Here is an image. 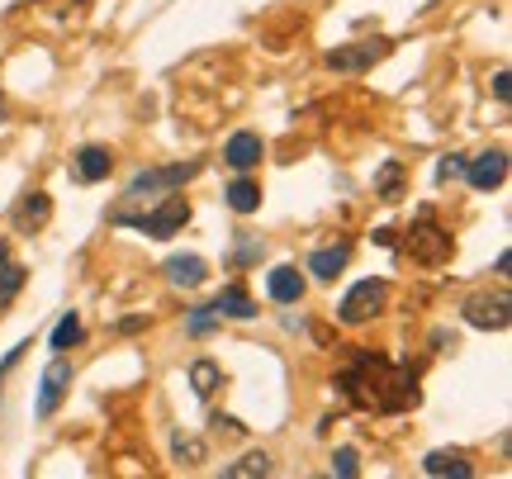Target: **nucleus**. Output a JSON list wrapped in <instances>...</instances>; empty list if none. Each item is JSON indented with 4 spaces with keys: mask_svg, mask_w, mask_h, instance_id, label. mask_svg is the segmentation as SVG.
Masks as SVG:
<instances>
[{
    "mask_svg": "<svg viewBox=\"0 0 512 479\" xmlns=\"http://www.w3.org/2000/svg\"><path fill=\"white\" fill-rule=\"evenodd\" d=\"M384 299H389V285H384V280H356L347 295H342V304H337V318H342L347 328H361V323H370V318L384 309Z\"/></svg>",
    "mask_w": 512,
    "mask_h": 479,
    "instance_id": "nucleus-1",
    "label": "nucleus"
},
{
    "mask_svg": "<svg viewBox=\"0 0 512 479\" xmlns=\"http://www.w3.org/2000/svg\"><path fill=\"white\" fill-rule=\"evenodd\" d=\"M190 176H200V162H176V166H157V171H138L128 181V200H143L157 190H181Z\"/></svg>",
    "mask_w": 512,
    "mask_h": 479,
    "instance_id": "nucleus-2",
    "label": "nucleus"
},
{
    "mask_svg": "<svg viewBox=\"0 0 512 479\" xmlns=\"http://www.w3.org/2000/svg\"><path fill=\"white\" fill-rule=\"evenodd\" d=\"M460 318L479 332H503L512 323V299L508 295H470L465 309H460Z\"/></svg>",
    "mask_w": 512,
    "mask_h": 479,
    "instance_id": "nucleus-3",
    "label": "nucleus"
},
{
    "mask_svg": "<svg viewBox=\"0 0 512 479\" xmlns=\"http://www.w3.org/2000/svg\"><path fill=\"white\" fill-rule=\"evenodd\" d=\"M185 223H190V204H185V195H166L157 209H147L143 219H133V228H143L147 238H171V233H181Z\"/></svg>",
    "mask_w": 512,
    "mask_h": 479,
    "instance_id": "nucleus-4",
    "label": "nucleus"
},
{
    "mask_svg": "<svg viewBox=\"0 0 512 479\" xmlns=\"http://www.w3.org/2000/svg\"><path fill=\"white\" fill-rule=\"evenodd\" d=\"M67 385H72V366L57 356L53 366L43 370V380H38V404H34L38 418H53L57 408H62V394H67Z\"/></svg>",
    "mask_w": 512,
    "mask_h": 479,
    "instance_id": "nucleus-5",
    "label": "nucleus"
},
{
    "mask_svg": "<svg viewBox=\"0 0 512 479\" xmlns=\"http://www.w3.org/2000/svg\"><path fill=\"white\" fill-rule=\"evenodd\" d=\"M465 181L475 185V190H498V185L508 181V152L494 148V152H479L475 162H465Z\"/></svg>",
    "mask_w": 512,
    "mask_h": 479,
    "instance_id": "nucleus-6",
    "label": "nucleus"
},
{
    "mask_svg": "<svg viewBox=\"0 0 512 479\" xmlns=\"http://www.w3.org/2000/svg\"><path fill=\"white\" fill-rule=\"evenodd\" d=\"M408 252L422 266H441V261L451 257V233H441L437 223H422V228H413V238H408Z\"/></svg>",
    "mask_w": 512,
    "mask_h": 479,
    "instance_id": "nucleus-7",
    "label": "nucleus"
},
{
    "mask_svg": "<svg viewBox=\"0 0 512 479\" xmlns=\"http://www.w3.org/2000/svg\"><path fill=\"white\" fill-rule=\"evenodd\" d=\"M261 157H266V143H261V133H233L228 143H223V162L233 166V171H252V166H261Z\"/></svg>",
    "mask_w": 512,
    "mask_h": 479,
    "instance_id": "nucleus-8",
    "label": "nucleus"
},
{
    "mask_svg": "<svg viewBox=\"0 0 512 479\" xmlns=\"http://www.w3.org/2000/svg\"><path fill=\"white\" fill-rule=\"evenodd\" d=\"M72 171H76V181H110V171H114V152L110 148H81L72 157Z\"/></svg>",
    "mask_w": 512,
    "mask_h": 479,
    "instance_id": "nucleus-9",
    "label": "nucleus"
},
{
    "mask_svg": "<svg viewBox=\"0 0 512 479\" xmlns=\"http://www.w3.org/2000/svg\"><path fill=\"white\" fill-rule=\"evenodd\" d=\"M266 295L275 304H299L304 299V276H299V266H275L271 276H266Z\"/></svg>",
    "mask_w": 512,
    "mask_h": 479,
    "instance_id": "nucleus-10",
    "label": "nucleus"
},
{
    "mask_svg": "<svg viewBox=\"0 0 512 479\" xmlns=\"http://www.w3.org/2000/svg\"><path fill=\"white\" fill-rule=\"evenodd\" d=\"M166 280L176 285V290H195L209 280V261L204 257H171L166 261Z\"/></svg>",
    "mask_w": 512,
    "mask_h": 479,
    "instance_id": "nucleus-11",
    "label": "nucleus"
},
{
    "mask_svg": "<svg viewBox=\"0 0 512 479\" xmlns=\"http://www.w3.org/2000/svg\"><path fill=\"white\" fill-rule=\"evenodd\" d=\"M422 470L432 479H470L475 475V465L465 461V456H456V451H427V456H422Z\"/></svg>",
    "mask_w": 512,
    "mask_h": 479,
    "instance_id": "nucleus-12",
    "label": "nucleus"
},
{
    "mask_svg": "<svg viewBox=\"0 0 512 479\" xmlns=\"http://www.w3.org/2000/svg\"><path fill=\"white\" fill-rule=\"evenodd\" d=\"M384 53V43L375 38V43H361V48H342V53H328V67L332 72H366L370 62Z\"/></svg>",
    "mask_w": 512,
    "mask_h": 479,
    "instance_id": "nucleus-13",
    "label": "nucleus"
},
{
    "mask_svg": "<svg viewBox=\"0 0 512 479\" xmlns=\"http://www.w3.org/2000/svg\"><path fill=\"white\" fill-rule=\"evenodd\" d=\"M266 475H275V461L266 451H247L233 465H223V479H266Z\"/></svg>",
    "mask_w": 512,
    "mask_h": 479,
    "instance_id": "nucleus-14",
    "label": "nucleus"
},
{
    "mask_svg": "<svg viewBox=\"0 0 512 479\" xmlns=\"http://www.w3.org/2000/svg\"><path fill=\"white\" fill-rule=\"evenodd\" d=\"M223 200H228L233 214H256V209H261V185H256L252 176H238V181L223 190Z\"/></svg>",
    "mask_w": 512,
    "mask_h": 479,
    "instance_id": "nucleus-15",
    "label": "nucleus"
},
{
    "mask_svg": "<svg viewBox=\"0 0 512 479\" xmlns=\"http://www.w3.org/2000/svg\"><path fill=\"white\" fill-rule=\"evenodd\" d=\"M219 318H252L256 314V304H252V295L242 290V285H228V290H219V299L209 304Z\"/></svg>",
    "mask_w": 512,
    "mask_h": 479,
    "instance_id": "nucleus-16",
    "label": "nucleus"
},
{
    "mask_svg": "<svg viewBox=\"0 0 512 479\" xmlns=\"http://www.w3.org/2000/svg\"><path fill=\"white\" fill-rule=\"evenodd\" d=\"M347 257H351L347 242H337V247H318V252L309 257V271H313L318 280H337V271L347 266Z\"/></svg>",
    "mask_w": 512,
    "mask_h": 479,
    "instance_id": "nucleus-17",
    "label": "nucleus"
},
{
    "mask_svg": "<svg viewBox=\"0 0 512 479\" xmlns=\"http://www.w3.org/2000/svg\"><path fill=\"white\" fill-rule=\"evenodd\" d=\"M81 337H86L81 318H76V314H62V318H57V328H53V337H48V347H53L57 356H67L72 347H81Z\"/></svg>",
    "mask_w": 512,
    "mask_h": 479,
    "instance_id": "nucleus-18",
    "label": "nucleus"
},
{
    "mask_svg": "<svg viewBox=\"0 0 512 479\" xmlns=\"http://www.w3.org/2000/svg\"><path fill=\"white\" fill-rule=\"evenodd\" d=\"M204 456H209V451H204L200 437H185V432L171 437V461L176 465H190V470H195V465H204Z\"/></svg>",
    "mask_w": 512,
    "mask_h": 479,
    "instance_id": "nucleus-19",
    "label": "nucleus"
},
{
    "mask_svg": "<svg viewBox=\"0 0 512 479\" xmlns=\"http://www.w3.org/2000/svg\"><path fill=\"white\" fill-rule=\"evenodd\" d=\"M190 385H195L200 399H209V394L223 385V370L214 366V361H195V366H190Z\"/></svg>",
    "mask_w": 512,
    "mask_h": 479,
    "instance_id": "nucleus-20",
    "label": "nucleus"
},
{
    "mask_svg": "<svg viewBox=\"0 0 512 479\" xmlns=\"http://www.w3.org/2000/svg\"><path fill=\"white\" fill-rule=\"evenodd\" d=\"M48 214H53V204H48V195H43V190H34V195H29V200H24V209H19V223H24V228H29V223H48Z\"/></svg>",
    "mask_w": 512,
    "mask_h": 479,
    "instance_id": "nucleus-21",
    "label": "nucleus"
},
{
    "mask_svg": "<svg viewBox=\"0 0 512 479\" xmlns=\"http://www.w3.org/2000/svg\"><path fill=\"white\" fill-rule=\"evenodd\" d=\"M332 475H342V479L361 475V456H356V446H337V456H332Z\"/></svg>",
    "mask_w": 512,
    "mask_h": 479,
    "instance_id": "nucleus-22",
    "label": "nucleus"
},
{
    "mask_svg": "<svg viewBox=\"0 0 512 479\" xmlns=\"http://www.w3.org/2000/svg\"><path fill=\"white\" fill-rule=\"evenodd\" d=\"M19 285H24V266H10V261H5V271H0V309L19 295Z\"/></svg>",
    "mask_w": 512,
    "mask_h": 479,
    "instance_id": "nucleus-23",
    "label": "nucleus"
},
{
    "mask_svg": "<svg viewBox=\"0 0 512 479\" xmlns=\"http://www.w3.org/2000/svg\"><path fill=\"white\" fill-rule=\"evenodd\" d=\"M465 176V157H441V166H437V181L446 185V181H460Z\"/></svg>",
    "mask_w": 512,
    "mask_h": 479,
    "instance_id": "nucleus-24",
    "label": "nucleus"
},
{
    "mask_svg": "<svg viewBox=\"0 0 512 479\" xmlns=\"http://www.w3.org/2000/svg\"><path fill=\"white\" fill-rule=\"evenodd\" d=\"M214 318H219L214 309H195V314H190V332H195V337H204V332L214 328Z\"/></svg>",
    "mask_w": 512,
    "mask_h": 479,
    "instance_id": "nucleus-25",
    "label": "nucleus"
},
{
    "mask_svg": "<svg viewBox=\"0 0 512 479\" xmlns=\"http://www.w3.org/2000/svg\"><path fill=\"white\" fill-rule=\"evenodd\" d=\"M508 81H512L508 72H498V76H494V95H498V100H503V105H508V95H512V86H508Z\"/></svg>",
    "mask_w": 512,
    "mask_h": 479,
    "instance_id": "nucleus-26",
    "label": "nucleus"
},
{
    "mask_svg": "<svg viewBox=\"0 0 512 479\" xmlns=\"http://www.w3.org/2000/svg\"><path fill=\"white\" fill-rule=\"evenodd\" d=\"M214 427H219V432H242V423H238V418H223V413H219V418H214Z\"/></svg>",
    "mask_w": 512,
    "mask_h": 479,
    "instance_id": "nucleus-27",
    "label": "nucleus"
},
{
    "mask_svg": "<svg viewBox=\"0 0 512 479\" xmlns=\"http://www.w3.org/2000/svg\"><path fill=\"white\" fill-rule=\"evenodd\" d=\"M5 261H10V247H5V242H0V271H5Z\"/></svg>",
    "mask_w": 512,
    "mask_h": 479,
    "instance_id": "nucleus-28",
    "label": "nucleus"
}]
</instances>
